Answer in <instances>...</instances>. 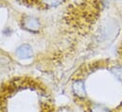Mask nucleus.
Returning <instances> with one entry per match:
<instances>
[{"mask_svg": "<svg viewBox=\"0 0 122 112\" xmlns=\"http://www.w3.org/2000/svg\"><path fill=\"white\" fill-rule=\"evenodd\" d=\"M0 112H54V105L43 86L21 77L0 87Z\"/></svg>", "mask_w": 122, "mask_h": 112, "instance_id": "obj_1", "label": "nucleus"}, {"mask_svg": "<svg viewBox=\"0 0 122 112\" xmlns=\"http://www.w3.org/2000/svg\"><path fill=\"white\" fill-rule=\"evenodd\" d=\"M22 27L24 29L36 33L39 31V29L41 28V23L39 21V19L35 16L32 15H25L22 19Z\"/></svg>", "mask_w": 122, "mask_h": 112, "instance_id": "obj_2", "label": "nucleus"}, {"mask_svg": "<svg viewBox=\"0 0 122 112\" xmlns=\"http://www.w3.org/2000/svg\"><path fill=\"white\" fill-rule=\"evenodd\" d=\"M15 55L19 58L29 59L33 56V49H32L31 45L28 44V43H24V44H21L20 46H18L16 48Z\"/></svg>", "mask_w": 122, "mask_h": 112, "instance_id": "obj_3", "label": "nucleus"}, {"mask_svg": "<svg viewBox=\"0 0 122 112\" xmlns=\"http://www.w3.org/2000/svg\"><path fill=\"white\" fill-rule=\"evenodd\" d=\"M72 89L74 94L79 97V98H85L86 96V88H85V83L82 80H75Z\"/></svg>", "mask_w": 122, "mask_h": 112, "instance_id": "obj_4", "label": "nucleus"}, {"mask_svg": "<svg viewBox=\"0 0 122 112\" xmlns=\"http://www.w3.org/2000/svg\"><path fill=\"white\" fill-rule=\"evenodd\" d=\"M43 5H45L47 8H55L62 4L63 0H41Z\"/></svg>", "mask_w": 122, "mask_h": 112, "instance_id": "obj_5", "label": "nucleus"}, {"mask_svg": "<svg viewBox=\"0 0 122 112\" xmlns=\"http://www.w3.org/2000/svg\"><path fill=\"white\" fill-rule=\"evenodd\" d=\"M91 112H110L109 108L101 104H94L91 107Z\"/></svg>", "mask_w": 122, "mask_h": 112, "instance_id": "obj_6", "label": "nucleus"}, {"mask_svg": "<svg viewBox=\"0 0 122 112\" xmlns=\"http://www.w3.org/2000/svg\"><path fill=\"white\" fill-rule=\"evenodd\" d=\"M112 74L118 80L122 81V66H115L112 68Z\"/></svg>", "mask_w": 122, "mask_h": 112, "instance_id": "obj_7", "label": "nucleus"}, {"mask_svg": "<svg viewBox=\"0 0 122 112\" xmlns=\"http://www.w3.org/2000/svg\"><path fill=\"white\" fill-rule=\"evenodd\" d=\"M102 1H103L104 6H108L110 4V2H111V0H102Z\"/></svg>", "mask_w": 122, "mask_h": 112, "instance_id": "obj_8", "label": "nucleus"}]
</instances>
